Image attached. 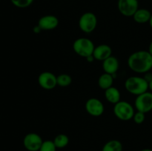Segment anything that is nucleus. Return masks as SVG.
I'll list each match as a JSON object with an SVG mask.
<instances>
[{
	"instance_id": "1",
	"label": "nucleus",
	"mask_w": 152,
	"mask_h": 151,
	"mask_svg": "<svg viewBox=\"0 0 152 151\" xmlns=\"http://www.w3.org/2000/svg\"><path fill=\"white\" fill-rule=\"evenodd\" d=\"M127 63L134 72L145 73L152 69V56L148 50H138L129 56Z\"/></svg>"
},
{
	"instance_id": "2",
	"label": "nucleus",
	"mask_w": 152,
	"mask_h": 151,
	"mask_svg": "<svg viewBox=\"0 0 152 151\" xmlns=\"http://www.w3.org/2000/svg\"><path fill=\"white\" fill-rule=\"evenodd\" d=\"M125 87L131 94L137 96L148 90V83L142 76H130L125 81Z\"/></svg>"
},
{
	"instance_id": "3",
	"label": "nucleus",
	"mask_w": 152,
	"mask_h": 151,
	"mask_svg": "<svg viewBox=\"0 0 152 151\" xmlns=\"http://www.w3.org/2000/svg\"><path fill=\"white\" fill-rule=\"evenodd\" d=\"M94 48L93 41L86 37L77 38L73 43V50L76 54L86 59L93 55Z\"/></svg>"
},
{
	"instance_id": "4",
	"label": "nucleus",
	"mask_w": 152,
	"mask_h": 151,
	"mask_svg": "<svg viewBox=\"0 0 152 151\" xmlns=\"http://www.w3.org/2000/svg\"><path fill=\"white\" fill-rule=\"evenodd\" d=\"M114 114L121 121H129L132 119L135 113L134 107L129 102L120 101L114 105Z\"/></svg>"
},
{
	"instance_id": "5",
	"label": "nucleus",
	"mask_w": 152,
	"mask_h": 151,
	"mask_svg": "<svg viewBox=\"0 0 152 151\" xmlns=\"http://www.w3.org/2000/svg\"><path fill=\"white\" fill-rule=\"evenodd\" d=\"M79 28L86 33H92L97 25V18L92 12L84 13L79 19Z\"/></svg>"
},
{
	"instance_id": "6",
	"label": "nucleus",
	"mask_w": 152,
	"mask_h": 151,
	"mask_svg": "<svg viewBox=\"0 0 152 151\" xmlns=\"http://www.w3.org/2000/svg\"><path fill=\"white\" fill-rule=\"evenodd\" d=\"M137 111L147 113L152 110V92H145L137 96L134 102Z\"/></svg>"
},
{
	"instance_id": "7",
	"label": "nucleus",
	"mask_w": 152,
	"mask_h": 151,
	"mask_svg": "<svg viewBox=\"0 0 152 151\" xmlns=\"http://www.w3.org/2000/svg\"><path fill=\"white\" fill-rule=\"evenodd\" d=\"M117 7L123 16L132 17L135 12L139 9V3L138 0H118Z\"/></svg>"
},
{
	"instance_id": "8",
	"label": "nucleus",
	"mask_w": 152,
	"mask_h": 151,
	"mask_svg": "<svg viewBox=\"0 0 152 151\" xmlns=\"http://www.w3.org/2000/svg\"><path fill=\"white\" fill-rule=\"evenodd\" d=\"M38 83L44 90H53L57 86V76L53 73L44 71L39 75Z\"/></svg>"
},
{
	"instance_id": "9",
	"label": "nucleus",
	"mask_w": 152,
	"mask_h": 151,
	"mask_svg": "<svg viewBox=\"0 0 152 151\" xmlns=\"http://www.w3.org/2000/svg\"><path fill=\"white\" fill-rule=\"evenodd\" d=\"M43 142L41 136L36 133H30L25 135L23 139V144L28 151H39Z\"/></svg>"
},
{
	"instance_id": "10",
	"label": "nucleus",
	"mask_w": 152,
	"mask_h": 151,
	"mask_svg": "<svg viewBox=\"0 0 152 151\" xmlns=\"http://www.w3.org/2000/svg\"><path fill=\"white\" fill-rule=\"evenodd\" d=\"M86 110L89 115L94 117L100 116L103 114L105 107L103 103L96 98H91L86 103Z\"/></svg>"
},
{
	"instance_id": "11",
	"label": "nucleus",
	"mask_w": 152,
	"mask_h": 151,
	"mask_svg": "<svg viewBox=\"0 0 152 151\" xmlns=\"http://www.w3.org/2000/svg\"><path fill=\"white\" fill-rule=\"evenodd\" d=\"M59 19L53 15H45L39 19L38 25L42 30H52L59 25Z\"/></svg>"
},
{
	"instance_id": "12",
	"label": "nucleus",
	"mask_w": 152,
	"mask_h": 151,
	"mask_svg": "<svg viewBox=\"0 0 152 151\" xmlns=\"http://www.w3.org/2000/svg\"><path fill=\"white\" fill-rule=\"evenodd\" d=\"M111 56H112V49L109 45L102 44L95 46L93 53V56L95 60L103 62Z\"/></svg>"
},
{
	"instance_id": "13",
	"label": "nucleus",
	"mask_w": 152,
	"mask_h": 151,
	"mask_svg": "<svg viewBox=\"0 0 152 151\" xmlns=\"http://www.w3.org/2000/svg\"><path fill=\"white\" fill-rule=\"evenodd\" d=\"M120 68V62L118 59L114 56H111L102 62V69L104 73L114 75L118 71Z\"/></svg>"
},
{
	"instance_id": "14",
	"label": "nucleus",
	"mask_w": 152,
	"mask_h": 151,
	"mask_svg": "<svg viewBox=\"0 0 152 151\" xmlns=\"http://www.w3.org/2000/svg\"><path fill=\"white\" fill-rule=\"evenodd\" d=\"M152 13L148 9L139 8L133 15V19L138 24H145L149 22Z\"/></svg>"
},
{
	"instance_id": "15",
	"label": "nucleus",
	"mask_w": 152,
	"mask_h": 151,
	"mask_svg": "<svg viewBox=\"0 0 152 151\" xmlns=\"http://www.w3.org/2000/svg\"><path fill=\"white\" fill-rule=\"evenodd\" d=\"M105 97L108 102L114 105L121 101V94L120 90L113 86L105 90Z\"/></svg>"
},
{
	"instance_id": "16",
	"label": "nucleus",
	"mask_w": 152,
	"mask_h": 151,
	"mask_svg": "<svg viewBox=\"0 0 152 151\" xmlns=\"http://www.w3.org/2000/svg\"><path fill=\"white\" fill-rule=\"evenodd\" d=\"M113 83H114V76L111 74L104 73L98 78V85L104 90L112 87Z\"/></svg>"
},
{
	"instance_id": "17",
	"label": "nucleus",
	"mask_w": 152,
	"mask_h": 151,
	"mask_svg": "<svg viewBox=\"0 0 152 151\" xmlns=\"http://www.w3.org/2000/svg\"><path fill=\"white\" fill-rule=\"evenodd\" d=\"M102 151H123V144L118 140H110L105 144Z\"/></svg>"
},
{
	"instance_id": "18",
	"label": "nucleus",
	"mask_w": 152,
	"mask_h": 151,
	"mask_svg": "<svg viewBox=\"0 0 152 151\" xmlns=\"http://www.w3.org/2000/svg\"><path fill=\"white\" fill-rule=\"evenodd\" d=\"M53 142L54 143L55 146L56 147V148L62 149V148L65 147L68 144V143H69V138H68L67 135L61 133V134H58L54 138Z\"/></svg>"
},
{
	"instance_id": "19",
	"label": "nucleus",
	"mask_w": 152,
	"mask_h": 151,
	"mask_svg": "<svg viewBox=\"0 0 152 151\" xmlns=\"http://www.w3.org/2000/svg\"><path fill=\"white\" fill-rule=\"evenodd\" d=\"M71 83H72V78L68 74L62 73L57 76V85L65 87L69 86Z\"/></svg>"
},
{
	"instance_id": "20",
	"label": "nucleus",
	"mask_w": 152,
	"mask_h": 151,
	"mask_svg": "<svg viewBox=\"0 0 152 151\" xmlns=\"http://www.w3.org/2000/svg\"><path fill=\"white\" fill-rule=\"evenodd\" d=\"M34 0H10L12 4L19 8H25L32 4Z\"/></svg>"
},
{
	"instance_id": "21",
	"label": "nucleus",
	"mask_w": 152,
	"mask_h": 151,
	"mask_svg": "<svg viewBox=\"0 0 152 151\" xmlns=\"http://www.w3.org/2000/svg\"><path fill=\"white\" fill-rule=\"evenodd\" d=\"M56 147L55 146L53 141H44L39 151H56Z\"/></svg>"
},
{
	"instance_id": "22",
	"label": "nucleus",
	"mask_w": 152,
	"mask_h": 151,
	"mask_svg": "<svg viewBox=\"0 0 152 151\" xmlns=\"http://www.w3.org/2000/svg\"><path fill=\"white\" fill-rule=\"evenodd\" d=\"M132 119L137 124H142L145 119V113L140 112V111H136Z\"/></svg>"
},
{
	"instance_id": "23",
	"label": "nucleus",
	"mask_w": 152,
	"mask_h": 151,
	"mask_svg": "<svg viewBox=\"0 0 152 151\" xmlns=\"http://www.w3.org/2000/svg\"><path fill=\"white\" fill-rule=\"evenodd\" d=\"M143 78H145V80L147 81V82L149 83L150 81H151L152 80V73L151 72H150V71L145 73H144Z\"/></svg>"
},
{
	"instance_id": "24",
	"label": "nucleus",
	"mask_w": 152,
	"mask_h": 151,
	"mask_svg": "<svg viewBox=\"0 0 152 151\" xmlns=\"http://www.w3.org/2000/svg\"><path fill=\"white\" fill-rule=\"evenodd\" d=\"M33 31H34L35 33H39L42 31V30L38 25H36V26H34V28H33Z\"/></svg>"
},
{
	"instance_id": "25",
	"label": "nucleus",
	"mask_w": 152,
	"mask_h": 151,
	"mask_svg": "<svg viewBox=\"0 0 152 151\" xmlns=\"http://www.w3.org/2000/svg\"><path fill=\"white\" fill-rule=\"evenodd\" d=\"M86 60H87L88 62H94L95 59H94V58L93 55H92V56H88V58H86Z\"/></svg>"
},
{
	"instance_id": "26",
	"label": "nucleus",
	"mask_w": 152,
	"mask_h": 151,
	"mask_svg": "<svg viewBox=\"0 0 152 151\" xmlns=\"http://www.w3.org/2000/svg\"><path fill=\"white\" fill-rule=\"evenodd\" d=\"M148 51L149 52L150 54H151V56H152V41H151V43H150L149 47H148Z\"/></svg>"
},
{
	"instance_id": "27",
	"label": "nucleus",
	"mask_w": 152,
	"mask_h": 151,
	"mask_svg": "<svg viewBox=\"0 0 152 151\" xmlns=\"http://www.w3.org/2000/svg\"><path fill=\"white\" fill-rule=\"evenodd\" d=\"M148 89H150L151 91L152 92V80L149 83H148Z\"/></svg>"
},
{
	"instance_id": "28",
	"label": "nucleus",
	"mask_w": 152,
	"mask_h": 151,
	"mask_svg": "<svg viewBox=\"0 0 152 151\" xmlns=\"http://www.w3.org/2000/svg\"><path fill=\"white\" fill-rule=\"evenodd\" d=\"M148 23H149V25H150V27H151V28H152V14H151V19H150V20H149V22H148Z\"/></svg>"
},
{
	"instance_id": "29",
	"label": "nucleus",
	"mask_w": 152,
	"mask_h": 151,
	"mask_svg": "<svg viewBox=\"0 0 152 151\" xmlns=\"http://www.w3.org/2000/svg\"><path fill=\"white\" fill-rule=\"evenodd\" d=\"M141 151H152V149H148V148H146V149L142 150Z\"/></svg>"
}]
</instances>
